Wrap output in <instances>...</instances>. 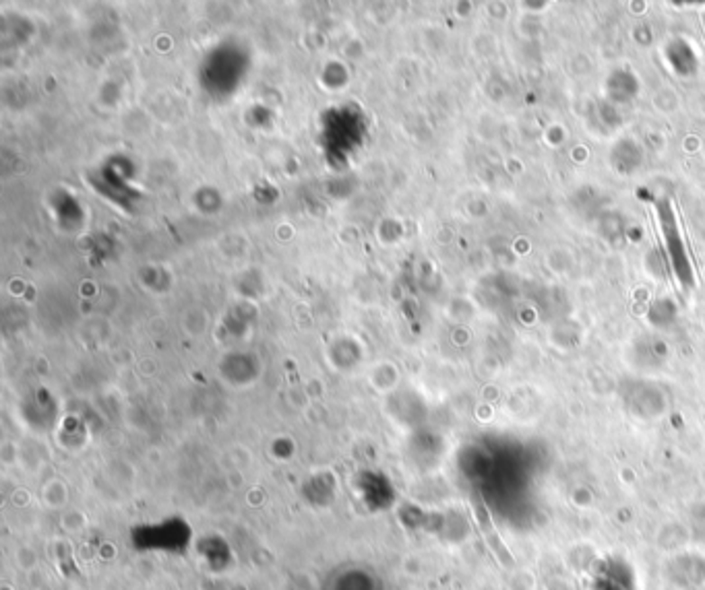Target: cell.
Instances as JSON below:
<instances>
[{"label":"cell","mask_w":705,"mask_h":590,"mask_svg":"<svg viewBox=\"0 0 705 590\" xmlns=\"http://www.w3.org/2000/svg\"><path fill=\"white\" fill-rule=\"evenodd\" d=\"M629 407L635 417H658L664 411V397L654 386H639L629 398Z\"/></svg>","instance_id":"cell-3"},{"label":"cell","mask_w":705,"mask_h":590,"mask_svg":"<svg viewBox=\"0 0 705 590\" xmlns=\"http://www.w3.org/2000/svg\"><path fill=\"white\" fill-rule=\"evenodd\" d=\"M668 582L674 586L695 590L705 586V553L700 551H681L670 556L666 564Z\"/></svg>","instance_id":"cell-1"},{"label":"cell","mask_w":705,"mask_h":590,"mask_svg":"<svg viewBox=\"0 0 705 590\" xmlns=\"http://www.w3.org/2000/svg\"><path fill=\"white\" fill-rule=\"evenodd\" d=\"M655 545H658L660 551L670 553V556L685 551L689 545V529L676 521L666 523L664 526H660L658 535H655Z\"/></svg>","instance_id":"cell-4"},{"label":"cell","mask_w":705,"mask_h":590,"mask_svg":"<svg viewBox=\"0 0 705 590\" xmlns=\"http://www.w3.org/2000/svg\"><path fill=\"white\" fill-rule=\"evenodd\" d=\"M594 590H637L629 564L623 559H604L594 572Z\"/></svg>","instance_id":"cell-2"}]
</instances>
